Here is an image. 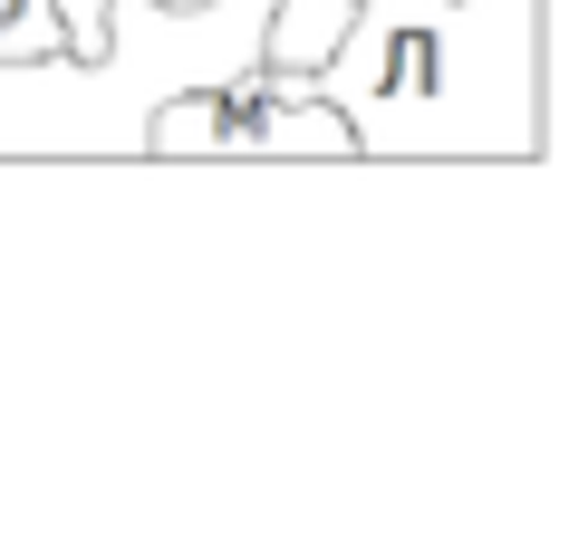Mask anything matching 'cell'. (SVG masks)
Instances as JSON below:
<instances>
[{
  "label": "cell",
  "mask_w": 569,
  "mask_h": 550,
  "mask_svg": "<svg viewBox=\"0 0 569 550\" xmlns=\"http://www.w3.org/2000/svg\"><path fill=\"white\" fill-rule=\"evenodd\" d=\"M367 164H540L550 30L540 0H348L309 68Z\"/></svg>",
  "instance_id": "1"
},
{
  "label": "cell",
  "mask_w": 569,
  "mask_h": 550,
  "mask_svg": "<svg viewBox=\"0 0 569 550\" xmlns=\"http://www.w3.org/2000/svg\"><path fill=\"white\" fill-rule=\"evenodd\" d=\"M49 10L68 20V59H97L107 49V0H49Z\"/></svg>",
  "instance_id": "3"
},
{
  "label": "cell",
  "mask_w": 569,
  "mask_h": 550,
  "mask_svg": "<svg viewBox=\"0 0 569 550\" xmlns=\"http://www.w3.org/2000/svg\"><path fill=\"white\" fill-rule=\"evenodd\" d=\"M146 154H183V164H212V154H290V164H348L358 136L329 97L309 88V68H232L212 88H183L154 107Z\"/></svg>",
  "instance_id": "2"
}]
</instances>
